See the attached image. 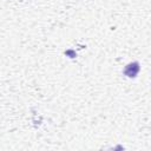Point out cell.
I'll use <instances>...</instances> for the list:
<instances>
[{"mask_svg": "<svg viewBox=\"0 0 151 151\" xmlns=\"http://www.w3.org/2000/svg\"><path fill=\"white\" fill-rule=\"evenodd\" d=\"M139 68H140V67H139V64H138L137 61L130 63L129 65H126V67H125V70H124V74L127 76V77H130V78H134V77L138 74Z\"/></svg>", "mask_w": 151, "mask_h": 151, "instance_id": "6da1fadb", "label": "cell"}]
</instances>
